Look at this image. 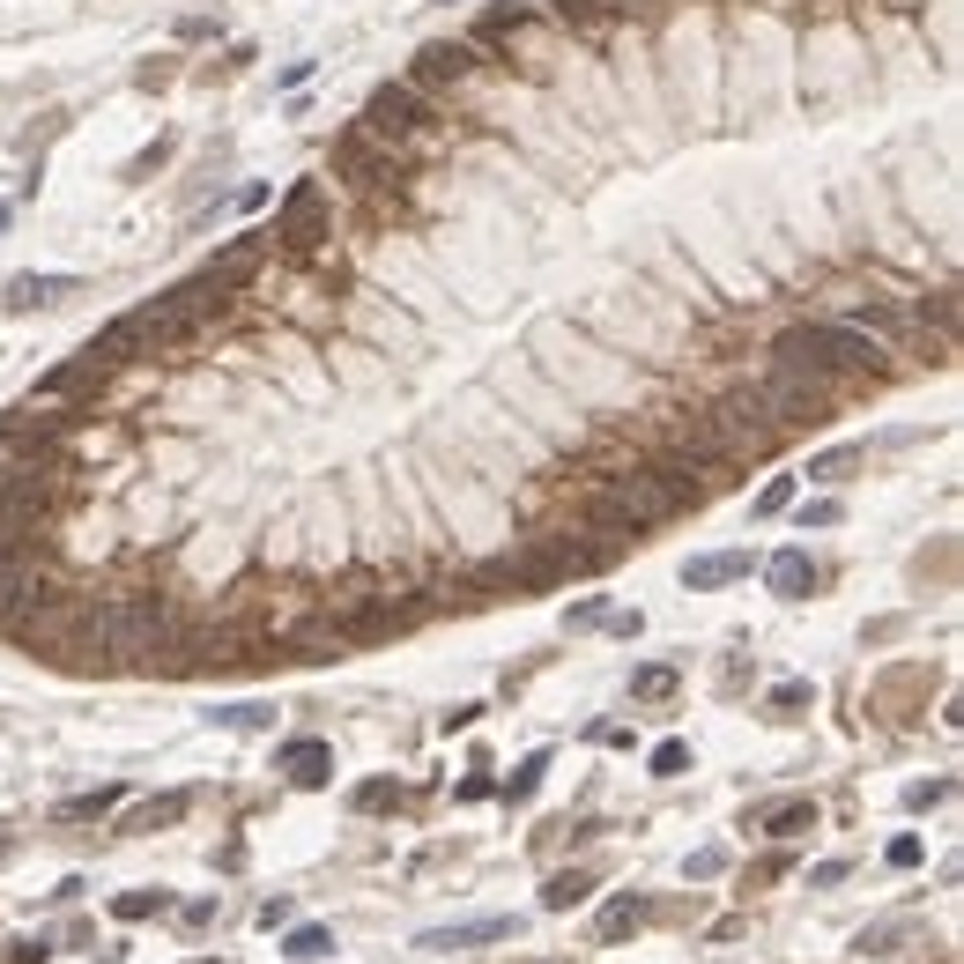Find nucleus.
Segmentation results:
<instances>
[{
	"label": "nucleus",
	"instance_id": "obj_1",
	"mask_svg": "<svg viewBox=\"0 0 964 964\" xmlns=\"http://www.w3.org/2000/svg\"><path fill=\"white\" fill-rule=\"evenodd\" d=\"M579 504L609 542H624V535H646L675 512H698L705 483H690V467H630V475H593Z\"/></svg>",
	"mask_w": 964,
	"mask_h": 964
},
{
	"label": "nucleus",
	"instance_id": "obj_6",
	"mask_svg": "<svg viewBox=\"0 0 964 964\" xmlns=\"http://www.w3.org/2000/svg\"><path fill=\"white\" fill-rule=\"evenodd\" d=\"M705 423H713L719 453H727L735 467H742V461H764V453L779 446V423H772V416H764V409L750 401V386H742V393H727V401H719Z\"/></svg>",
	"mask_w": 964,
	"mask_h": 964
},
{
	"label": "nucleus",
	"instance_id": "obj_28",
	"mask_svg": "<svg viewBox=\"0 0 964 964\" xmlns=\"http://www.w3.org/2000/svg\"><path fill=\"white\" fill-rule=\"evenodd\" d=\"M542 772H549V756L535 750V756H527V764H519V772H512V779H504V801H527V794H535V787H542Z\"/></svg>",
	"mask_w": 964,
	"mask_h": 964
},
{
	"label": "nucleus",
	"instance_id": "obj_8",
	"mask_svg": "<svg viewBox=\"0 0 964 964\" xmlns=\"http://www.w3.org/2000/svg\"><path fill=\"white\" fill-rule=\"evenodd\" d=\"M38 593H45L38 564H30L23 549H8V556H0V630H30V609H38Z\"/></svg>",
	"mask_w": 964,
	"mask_h": 964
},
{
	"label": "nucleus",
	"instance_id": "obj_7",
	"mask_svg": "<svg viewBox=\"0 0 964 964\" xmlns=\"http://www.w3.org/2000/svg\"><path fill=\"white\" fill-rule=\"evenodd\" d=\"M275 238L290 252H312L320 238H327V193H320V178H297L290 201H283V215H275Z\"/></svg>",
	"mask_w": 964,
	"mask_h": 964
},
{
	"label": "nucleus",
	"instance_id": "obj_27",
	"mask_svg": "<svg viewBox=\"0 0 964 964\" xmlns=\"http://www.w3.org/2000/svg\"><path fill=\"white\" fill-rule=\"evenodd\" d=\"M853 467H861V446H839V453H824V461H809V475H816V483H846Z\"/></svg>",
	"mask_w": 964,
	"mask_h": 964
},
{
	"label": "nucleus",
	"instance_id": "obj_11",
	"mask_svg": "<svg viewBox=\"0 0 964 964\" xmlns=\"http://www.w3.org/2000/svg\"><path fill=\"white\" fill-rule=\"evenodd\" d=\"M335 157L349 164V178H401V164H409V157H401V149H386V141H378L364 120H356V126L335 141Z\"/></svg>",
	"mask_w": 964,
	"mask_h": 964
},
{
	"label": "nucleus",
	"instance_id": "obj_37",
	"mask_svg": "<svg viewBox=\"0 0 964 964\" xmlns=\"http://www.w3.org/2000/svg\"><path fill=\"white\" fill-rule=\"evenodd\" d=\"M801 705H809V683H779L772 690V713H801Z\"/></svg>",
	"mask_w": 964,
	"mask_h": 964
},
{
	"label": "nucleus",
	"instance_id": "obj_40",
	"mask_svg": "<svg viewBox=\"0 0 964 964\" xmlns=\"http://www.w3.org/2000/svg\"><path fill=\"white\" fill-rule=\"evenodd\" d=\"M890 942H898V927H868V935H861V950H868V957H882Z\"/></svg>",
	"mask_w": 964,
	"mask_h": 964
},
{
	"label": "nucleus",
	"instance_id": "obj_30",
	"mask_svg": "<svg viewBox=\"0 0 964 964\" xmlns=\"http://www.w3.org/2000/svg\"><path fill=\"white\" fill-rule=\"evenodd\" d=\"M209 719H215V727H238V735H252V727H267L275 713H267V705H223V713H209Z\"/></svg>",
	"mask_w": 964,
	"mask_h": 964
},
{
	"label": "nucleus",
	"instance_id": "obj_19",
	"mask_svg": "<svg viewBox=\"0 0 964 964\" xmlns=\"http://www.w3.org/2000/svg\"><path fill=\"white\" fill-rule=\"evenodd\" d=\"M52 438H60V416H38V409L8 416V446H52Z\"/></svg>",
	"mask_w": 964,
	"mask_h": 964
},
{
	"label": "nucleus",
	"instance_id": "obj_23",
	"mask_svg": "<svg viewBox=\"0 0 964 964\" xmlns=\"http://www.w3.org/2000/svg\"><path fill=\"white\" fill-rule=\"evenodd\" d=\"M675 683H683V675H675V668H661V661H653V668H638V675H630V698H646V705H661V698H675Z\"/></svg>",
	"mask_w": 964,
	"mask_h": 964
},
{
	"label": "nucleus",
	"instance_id": "obj_36",
	"mask_svg": "<svg viewBox=\"0 0 964 964\" xmlns=\"http://www.w3.org/2000/svg\"><path fill=\"white\" fill-rule=\"evenodd\" d=\"M809 527H839V504H831V498L801 504V535H809Z\"/></svg>",
	"mask_w": 964,
	"mask_h": 964
},
{
	"label": "nucleus",
	"instance_id": "obj_16",
	"mask_svg": "<svg viewBox=\"0 0 964 964\" xmlns=\"http://www.w3.org/2000/svg\"><path fill=\"white\" fill-rule=\"evenodd\" d=\"M83 290V275H15L0 290V312H30V304H60V297Z\"/></svg>",
	"mask_w": 964,
	"mask_h": 964
},
{
	"label": "nucleus",
	"instance_id": "obj_18",
	"mask_svg": "<svg viewBox=\"0 0 964 964\" xmlns=\"http://www.w3.org/2000/svg\"><path fill=\"white\" fill-rule=\"evenodd\" d=\"M593 898V876L587 868H564V876L542 882V913H572V905H587Z\"/></svg>",
	"mask_w": 964,
	"mask_h": 964
},
{
	"label": "nucleus",
	"instance_id": "obj_29",
	"mask_svg": "<svg viewBox=\"0 0 964 964\" xmlns=\"http://www.w3.org/2000/svg\"><path fill=\"white\" fill-rule=\"evenodd\" d=\"M556 23H579V30H601V0H549Z\"/></svg>",
	"mask_w": 964,
	"mask_h": 964
},
{
	"label": "nucleus",
	"instance_id": "obj_35",
	"mask_svg": "<svg viewBox=\"0 0 964 964\" xmlns=\"http://www.w3.org/2000/svg\"><path fill=\"white\" fill-rule=\"evenodd\" d=\"M950 801V779H921V787H905V809H942Z\"/></svg>",
	"mask_w": 964,
	"mask_h": 964
},
{
	"label": "nucleus",
	"instance_id": "obj_34",
	"mask_svg": "<svg viewBox=\"0 0 964 964\" xmlns=\"http://www.w3.org/2000/svg\"><path fill=\"white\" fill-rule=\"evenodd\" d=\"M393 794H401L393 779H364V787H356V794H349V801H356V809L372 816V809H386V801H393Z\"/></svg>",
	"mask_w": 964,
	"mask_h": 964
},
{
	"label": "nucleus",
	"instance_id": "obj_9",
	"mask_svg": "<svg viewBox=\"0 0 964 964\" xmlns=\"http://www.w3.org/2000/svg\"><path fill=\"white\" fill-rule=\"evenodd\" d=\"M112 372V356H97V349H83L75 364H60V372H45L38 386H30V409H60V401H83L97 378Z\"/></svg>",
	"mask_w": 964,
	"mask_h": 964
},
{
	"label": "nucleus",
	"instance_id": "obj_44",
	"mask_svg": "<svg viewBox=\"0 0 964 964\" xmlns=\"http://www.w3.org/2000/svg\"><path fill=\"white\" fill-rule=\"evenodd\" d=\"M193 964H209V957H193Z\"/></svg>",
	"mask_w": 964,
	"mask_h": 964
},
{
	"label": "nucleus",
	"instance_id": "obj_22",
	"mask_svg": "<svg viewBox=\"0 0 964 964\" xmlns=\"http://www.w3.org/2000/svg\"><path fill=\"white\" fill-rule=\"evenodd\" d=\"M186 816V794H164V801H141L134 816H126V831H157V824H178Z\"/></svg>",
	"mask_w": 964,
	"mask_h": 964
},
{
	"label": "nucleus",
	"instance_id": "obj_21",
	"mask_svg": "<svg viewBox=\"0 0 964 964\" xmlns=\"http://www.w3.org/2000/svg\"><path fill=\"white\" fill-rule=\"evenodd\" d=\"M846 320H853L861 335H913V327H905V312H890V304H876V297H868V304H853Z\"/></svg>",
	"mask_w": 964,
	"mask_h": 964
},
{
	"label": "nucleus",
	"instance_id": "obj_39",
	"mask_svg": "<svg viewBox=\"0 0 964 964\" xmlns=\"http://www.w3.org/2000/svg\"><path fill=\"white\" fill-rule=\"evenodd\" d=\"M719 868H727V853H719V846H705V853H690V876L705 882V876H719Z\"/></svg>",
	"mask_w": 964,
	"mask_h": 964
},
{
	"label": "nucleus",
	"instance_id": "obj_32",
	"mask_svg": "<svg viewBox=\"0 0 964 964\" xmlns=\"http://www.w3.org/2000/svg\"><path fill=\"white\" fill-rule=\"evenodd\" d=\"M104 809H120V787H97V794H75L60 816H104Z\"/></svg>",
	"mask_w": 964,
	"mask_h": 964
},
{
	"label": "nucleus",
	"instance_id": "obj_41",
	"mask_svg": "<svg viewBox=\"0 0 964 964\" xmlns=\"http://www.w3.org/2000/svg\"><path fill=\"white\" fill-rule=\"evenodd\" d=\"M312 67H320V60H290V67H283V89H304V83H312Z\"/></svg>",
	"mask_w": 964,
	"mask_h": 964
},
{
	"label": "nucleus",
	"instance_id": "obj_26",
	"mask_svg": "<svg viewBox=\"0 0 964 964\" xmlns=\"http://www.w3.org/2000/svg\"><path fill=\"white\" fill-rule=\"evenodd\" d=\"M283 950H290L297 964H312V957H327V950H335V935H327V927H290V942H283Z\"/></svg>",
	"mask_w": 964,
	"mask_h": 964
},
{
	"label": "nucleus",
	"instance_id": "obj_45",
	"mask_svg": "<svg viewBox=\"0 0 964 964\" xmlns=\"http://www.w3.org/2000/svg\"><path fill=\"white\" fill-rule=\"evenodd\" d=\"M446 8H453V0H446Z\"/></svg>",
	"mask_w": 964,
	"mask_h": 964
},
{
	"label": "nucleus",
	"instance_id": "obj_42",
	"mask_svg": "<svg viewBox=\"0 0 964 964\" xmlns=\"http://www.w3.org/2000/svg\"><path fill=\"white\" fill-rule=\"evenodd\" d=\"M809 882H816V890H831V882H846V861H824V868H809Z\"/></svg>",
	"mask_w": 964,
	"mask_h": 964
},
{
	"label": "nucleus",
	"instance_id": "obj_43",
	"mask_svg": "<svg viewBox=\"0 0 964 964\" xmlns=\"http://www.w3.org/2000/svg\"><path fill=\"white\" fill-rule=\"evenodd\" d=\"M609 8H638V0H609Z\"/></svg>",
	"mask_w": 964,
	"mask_h": 964
},
{
	"label": "nucleus",
	"instance_id": "obj_38",
	"mask_svg": "<svg viewBox=\"0 0 964 964\" xmlns=\"http://www.w3.org/2000/svg\"><path fill=\"white\" fill-rule=\"evenodd\" d=\"M890 868H921V839H913V831L890 839Z\"/></svg>",
	"mask_w": 964,
	"mask_h": 964
},
{
	"label": "nucleus",
	"instance_id": "obj_3",
	"mask_svg": "<svg viewBox=\"0 0 964 964\" xmlns=\"http://www.w3.org/2000/svg\"><path fill=\"white\" fill-rule=\"evenodd\" d=\"M97 653H112L126 668H141V661H157L178 646V616H171L164 601H149V593H120V601H104L97 609Z\"/></svg>",
	"mask_w": 964,
	"mask_h": 964
},
{
	"label": "nucleus",
	"instance_id": "obj_31",
	"mask_svg": "<svg viewBox=\"0 0 964 964\" xmlns=\"http://www.w3.org/2000/svg\"><path fill=\"white\" fill-rule=\"evenodd\" d=\"M787 504H794V475H772V483L756 490V512H764V519H772V512H787Z\"/></svg>",
	"mask_w": 964,
	"mask_h": 964
},
{
	"label": "nucleus",
	"instance_id": "obj_20",
	"mask_svg": "<svg viewBox=\"0 0 964 964\" xmlns=\"http://www.w3.org/2000/svg\"><path fill=\"white\" fill-rule=\"evenodd\" d=\"M646 913H653L646 898H616V905L601 913V942H624V935H638V927H646Z\"/></svg>",
	"mask_w": 964,
	"mask_h": 964
},
{
	"label": "nucleus",
	"instance_id": "obj_4",
	"mask_svg": "<svg viewBox=\"0 0 964 964\" xmlns=\"http://www.w3.org/2000/svg\"><path fill=\"white\" fill-rule=\"evenodd\" d=\"M750 401L779 423V430H801V423L831 416V386L816 372H794V364H772L764 378H750Z\"/></svg>",
	"mask_w": 964,
	"mask_h": 964
},
{
	"label": "nucleus",
	"instance_id": "obj_10",
	"mask_svg": "<svg viewBox=\"0 0 964 964\" xmlns=\"http://www.w3.org/2000/svg\"><path fill=\"white\" fill-rule=\"evenodd\" d=\"M483 75V60H475V45H423L416 52V75H409V89H461Z\"/></svg>",
	"mask_w": 964,
	"mask_h": 964
},
{
	"label": "nucleus",
	"instance_id": "obj_5",
	"mask_svg": "<svg viewBox=\"0 0 964 964\" xmlns=\"http://www.w3.org/2000/svg\"><path fill=\"white\" fill-rule=\"evenodd\" d=\"M438 112L423 104V89H409V83H386V89H372V104H364V126H372L386 149H401V157H416V149H430L438 141Z\"/></svg>",
	"mask_w": 964,
	"mask_h": 964
},
{
	"label": "nucleus",
	"instance_id": "obj_13",
	"mask_svg": "<svg viewBox=\"0 0 964 964\" xmlns=\"http://www.w3.org/2000/svg\"><path fill=\"white\" fill-rule=\"evenodd\" d=\"M519 921L512 913H490V921H461V927H430L416 950H475V942H512Z\"/></svg>",
	"mask_w": 964,
	"mask_h": 964
},
{
	"label": "nucleus",
	"instance_id": "obj_12",
	"mask_svg": "<svg viewBox=\"0 0 964 964\" xmlns=\"http://www.w3.org/2000/svg\"><path fill=\"white\" fill-rule=\"evenodd\" d=\"M260 260H267V238H230V246H223L209 267H201V283H215V290H238V283H252V275H260Z\"/></svg>",
	"mask_w": 964,
	"mask_h": 964
},
{
	"label": "nucleus",
	"instance_id": "obj_24",
	"mask_svg": "<svg viewBox=\"0 0 964 964\" xmlns=\"http://www.w3.org/2000/svg\"><path fill=\"white\" fill-rule=\"evenodd\" d=\"M801 831H816V801H787V809H772V839H801Z\"/></svg>",
	"mask_w": 964,
	"mask_h": 964
},
{
	"label": "nucleus",
	"instance_id": "obj_15",
	"mask_svg": "<svg viewBox=\"0 0 964 964\" xmlns=\"http://www.w3.org/2000/svg\"><path fill=\"white\" fill-rule=\"evenodd\" d=\"M275 772H290L297 787H327V772H335V750H327L320 735H304V742H283V750H275Z\"/></svg>",
	"mask_w": 964,
	"mask_h": 964
},
{
	"label": "nucleus",
	"instance_id": "obj_33",
	"mask_svg": "<svg viewBox=\"0 0 964 964\" xmlns=\"http://www.w3.org/2000/svg\"><path fill=\"white\" fill-rule=\"evenodd\" d=\"M653 772H661V779H683V772H690V742H661V750H653Z\"/></svg>",
	"mask_w": 964,
	"mask_h": 964
},
{
	"label": "nucleus",
	"instance_id": "obj_2",
	"mask_svg": "<svg viewBox=\"0 0 964 964\" xmlns=\"http://www.w3.org/2000/svg\"><path fill=\"white\" fill-rule=\"evenodd\" d=\"M779 364H794V372H882L890 364V349L876 335H861L853 320H809V327H787L779 349H772Z\"/></svg>",
	"mask_w": 964,
	"mask_h": 964
},
{
	"label": "nucleus",
	"instance_id": "obj_17",
	"mask_svg": "<svg viewBox=\"0 0 964 964\" xmlns=\"http://www.w3.org/2000/svg\"><path fill=\"white\" fill-rule=\"evenodd\" d=\"M764 587L779 593V601H809V587H816V564H809V549H779V556L764 564Z\"/></svg>",
	"mask_w": 964,
	"mask_h": 964
},
{
	"label": "nucleus",
	"instance_id": "obj_14",
	"mask_svg": "<svg viewBox=\"0 0 964 964\" xmlns=\"http://www.w3.org/2000/svg\"><path fill=\"white\" fill-rule=\"evenodd\" d=\"M735 579H750V549H713V556H690V564H683V587L690 593L735 587Z\"/></svg>",
	"mask_w": 964,
	"mask_h": 964
},
{
	"label": "nucleus",
	"instance_id": "obj_25",
	"mask_svg": "<svg viewBox=\"0 0 964 964\" xmlns=\"http://www.w3.org/2000/svg\"><path fill=\"white\" fill-rule=\"evenodd\" d=\"M112 913H120V921H149V913H171V890H126V898H112Z\"/></svg>",
	"mask_w": 964,
	"mask_h": 964
}]
</instances>
